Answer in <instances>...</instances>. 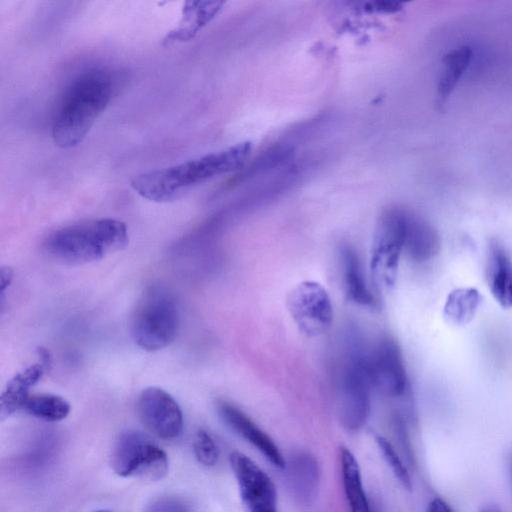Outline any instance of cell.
Wrapping results in <instances>:
<instances>
[{
    "mask_svg": "<svg viewBox=\"0 0 512 512\" xmlns=\"http://www.w3.org/2000/svg\"><path fill=\"white\" fill-rule=\"evenodd\" d=\"M252 148V144L245 141L172 166L143 172L131 179L130 186L148 201L170 202L196 185L240 168Z\"/></svg>",
    "mask_w": 512,
    "mask_h": 512,
    "instance_id": "cell-1",
    "label": "cell"
},
{
    "mask_svg": "<svg viewBox=\"0 0 512 512\" xmlns=\"http://www.w3.org/2000/svg\"><path fill=\"white\" fill-rule=\"evenodd\" d=\"M113 76L104 68L79 73L66 87L52 120V139L68 149L80 144L106 109L114 92Z\"/></svg>",
    "mask_w": 512,
    "mask_h": 512,
    "instance_id": "cell-2",
    "label": "cell"
},
{
    "mask_svg": "<svg viewBox=\"0 0 512 512\" xmlns=\"http://www.w3.org/2000/svg\"><path fill=\"white\" fill-rule=\"evenodd\" d=\"M128 240L124 222L114 218H99L73 223L53 231L44 241V250L63 264L83 265L123 249Z\"/></svg>",
    "mask_w": 512,
    "mask_h": 512,
    "instance_id": "cell-3",
    "label": "cell"
},
{
    "mask_svg": "<svg viewBox=\"0 0 512 512\" xmlns=\"http://www.w3.org/2000/svg\"><path fill=\"white\" fill-rule=\"evenodd\" d=\"M180 313L174 295L164 286H148L140 296L130 320V333L140 348L154 352L177 337Z\"/></svg>",
    "mask_w": 512,
    "mask_h": 512,
    "instance_id": "cell-4",
    "label": "cell"
},
{
    "mask_svg": "<svg viewBox=\"0 0 512 512\" xmlns=\"http://www.w3.org/2000/svg\"><path fill=\"white\" fill-rule=\"evenodd\" d=\"M372 388L366 354L358 342L351 343L337 380L339 413L346 428L358 430L367 422L371 411Z\"/></svg>",
    "mask_w": 512,
    "mask_h": 512,
    "instance_id": "cell-5",
    "label": "cell"
},
{
    "mask_svg": "<svg viewBox=\"0 0 512 512\" xmlns=\"http://www.w3.org/2000/svg\"><path fill=\"white\" fill-rule=\"evenodd\" d=\"M409 212L393 207L385 210L376 225L370 255L374 283L381 288L395 284Z\"/></svg>",
    "mask_w": 512,
    "mask_h": 512,
    "instance_id": "cell-6",
    "label": "cell"
},
{
    "mask_svg": "<svg viewBox=\"0 0 512 512\" xmlns=\"http://www.w3.org/2000/svg\"><path fill=\"white\" fill-rule=\"evenodd\" d=\"M111 463L120 477L161 480L168 472L167 454L152 439L139 431H126L116 442Z\"/></svg>",
    "mask_w": 512,
    "mask_h": 512,
    "instance_id": "cell-7",
    "label": "cell"
},
{
    "mask_svg": "<svg viewBox=\"0 0 512 512\" xmlns=\"http://www.w3.org/2000/svg\"><path fill=\"white\" fill-rule=\"evenodd\" d=\"M287 307L299 331L308 337L325 333L333 322L330 296L316 281L297 284L288 295Z\"/></svg>",
    "mask_w": 512,
    "mask_h": 512,
    "instance_id": "cell-8",
    "label": "cell"
},
{
    "mask_svg": "<svg viewBox=\"0 0 512 512\" xmlns=\"http://www.w3.org/2000/svg\"><path fill=\"white\" fill-rule=\"evenodd\" d=\"M229 461L246 512H277V491L270 476L240 451H233Z\"/></svg>",
    "mask_w": 512,
    "mask_h": 512,
    "instance_id": "cell-9",
    "label": "cell"
},
{
    "mask_svg": "<svg viewBox=\"0 0 512 512\" xmlns=\"http://www.w3.org/2000/svg\"><path fill=\"white\" fill-rule=\"evenodd\" d=\"M372 386L389 397H401L408 388V377L398 343L383 337L366 354Z\"/></svg>",
    "mask_w": 512,
    "mask_h": 512,
    "instance_id": "cell-10",
    "label": "cell"
},
{
    "mask_svg": "<svg viewBox=\"0 0 512 512\" xmlns=\"http://www.w3.org/2000/svg\"><path fill=\"white\" fill-rule=\"evenodd\" d=\"M137 411L144 427L163 440L177 439L183 431V414L176 400L159 387H148L139 395Z\"/></svg>",
    "mask_w": 512,
    "mask_h": 512,
    "instance_id": "cell-11",
    "label": "cell"
},
{
    "mask_svg": "<svg viewBox=\"0 0 512 512\" xmlns=\"http://www.w3.org/2000/svg\"><path fill=\"white\" fill-rule=\"evenodd\" d=\"M218 412L233 431L253 445L272 465L285 469L286 461L278 446L245 412L229 402H220Z\"/></svg>",
    "mask_w": 512,
    "mask_h": 512,
    "instance_id": "cell-12",
    "label": "cell"
},
{
    "mask_svg": "<svg viewBox=\"0 0 512 512\" xmlns=\"http://www.w3.org/2000/svg\"><path fill=\"white\" fill-rule=\"evenodd\" d=\"M341 278L347 298L362 307L375 308L378 301L365 276L359 255L350 246L339 252Z\"/></svg>",
    "mask_w": 512,
    "mask_h": 512,
    "instance_id": "cell-13",
    "label": "cell"
},
{
    "mask_svg": "<svg viewBox=\"0 0 512 512\" xmlns=\"http://www.w3.org/2000/svg\"><path fill=\"white\" fill-rule=\"evenodd\" d=\"M487 284L502 308L512 307V263L504 247L496 240L491 241L488 248Z\"/></svg>",
    "mask_w": 512,
    "mask_h": 512,
    "instance_id": "cell-14",
    "label": "cell"
},
{
    "mask_svg": "<svg viewBox=\"0 0 512 512\" xmlns=\"http://www.w3.org/2000/svg\"><path fill=\"white\" fill-rule=\"evenodd\" d=\"M221 1H189L182 9V17L177 27L164 37V44L186 42L191 40L222 9Z\"/></svg>",
    "mask_w": 512,
    "mask_h": 512,
    "instance_id": "cell-15",
    "label": "cell"
},
{
    "mask_svg": "<svg viewBox=\"0 0 512 512\" xmlns=\"http://www.w3.org/2000/svg\"><path fill=\"white\" fill-rule=\"evenodd\" d=\"M48 368L40 361L15 374L7 383L0 398L1 419L23 410L30 389L43 377Z\"/></svg>",
    "mask_w": 512,
    "mask_h": 512,
    "instance_id": "cell-16",
    "label": "cell"
},
{
    "mask_svg": "<svg viewBox=\"0 0 512 512\" xmlns=\"http://www.w3.org/2000/svg\"><path fill=\"white\" fill-rule=\"evenodd\" d=\"M440 249L436 230L423 218L409 213L404 252L414 262L423 263L434 258Z\"/></svg>",
    "mask_w": 512,
    "mask_h": 512,
    "instance_id": "cell-17",
    "label": "cell"
},
{
    "mask_svg": "<svg viewBox=\"0 0 512 512\" xmlns=\"http://www.w3.org/2000/svg\"><path fill=\"white\" fill-rule=\"evenodd\" d=\"M341 475L345 496L351 512H373L363 488L360 467L347 447L340 448Z\"/></svg>",
    "mask_w": 512,
    "mask_h": 512,
    "instance_id": "cell-18",
    "label": "cell"
},
{
    "mask_svg": "<svg viewBox=\"0 0 512 512\" xmlns=\"http://www.w3.org/2000/svg\"><path fill=\"white\" fill-rule=\"evenodd\" d=\"M472 58L473 49L468 45L455 47L444 55L437 85L440 100L445 101L453 93L469 68Z\"/></svg>",
    "mask_w": 512,
    "mask_h": 512,
    "instance_id": "cell-19",
    "label": "cell"
},
{
    "mask_svg": "<svg viewBox=\"0 0 512 512\" xmlns=\"http://www.w3.org/2000/svg\"><path fill=\"white\" fill-rule=\"evenodd\" d=\"M480 302L481 295L476 288H457L446 298L444 318L455 325L467 324L473 319Z\"/></svg>",
    "mask_w": 512,
    "mask_h": 512,
    "instance_id": "cell-20",
    "label": "cell"
},
{
    "mask_svg": "<svg viewBox=\"0 0 512 512\" xmlns=\"http://www.w3.org/2000/svg\"><path fill=\"white\" fill-rule=\"evenodd\" d=\"M70 410V403L66 399L50 393L30 394L23 407L27 414L48 422L65 419Z\"/></svg>",
    "mask_w": 512,
    "mask_h": 512,
    "instance_id": "cell-21",
    "label": "cell"
},
{
    "mask_svg": "<svg viewBox=\"0 0 512 512\" xmlns=\"http://www.w3.org/2000/svg\"><path fill=\"white\" fill-rule=\"evenodd\" d=\"M376 444L395 478L407 490L413 487L411 475L393 445L383 436L376 437Z\"/></svg>",
    "mask_w": 512,
    "mask_h": 512,
    "instance_id": "cell-22",
    "label": "cell"
},
{
    "mask_svg": "<svg viewBox=\"0 0 512 512\" xmlns=\"http://www.w3.org/2000/svg\"><path fill=\"white\" fill-rule=\"evenodd\" d=\"M293 475V482L296 489L301 492H305L307 496L310 490L314 487L315 482L318 479L317 464L313 458L308 455H301L295 460V463L291 467Z\"/></svg>",
    "mask_w": 512,
    "mask_h": 512,
    "instance_id": "cell-23",
    "label": "cell"
},
{
    "mask_svg": "<svg viewBox=\"0 0 512 512\" xmlns=\"http://www.w3.org/2000/svg\"><path fill=\"white\" fill-rule=\"evenodd\" d=\"M196 459L204 466H214L219 458V449L211 435L205 430H199L193 441Z\"/></svg>",
    "mask_w": 512,
    "mask_h": 512,
    "instance_id": "cell-24",
    "label": "cell"
},
{
    "mask_svg": "<svg viewBox=\"0 0 512 512\" xmlns=\"http://www.w3.org/2000/svg\"><path fill=\"white\" fill-rule=\"evenodd\" d=\"M145 512H189V507L179 498L163 497L149 504Z\"/></svg>",
    "mask_w": 512,
    "mask_h": 512,
    "instance_id": "cell-25",
    "label": "cell"
},
{
    "mask_svg": "<svg viewBox=\"0 0 512 512\" xmlns=\"http://www.w3.org/2000/svg\"><path fill=\"white\" fill-rule=\"evenodd\" d=\"M426 512H453V510L445 500L435 497L429 502Z\"/></svg>",
    "mask_w": 512,
    "mask_h": 512,
    "instance_id": "cell-26",
    "label": "cell"
},
{
    "mask_svg": "<svg viewBox=\"0 0 512 512\" xmlns=\"http://www.w3.org/2000/svg\"><path fill=\"white\" fill-rule=\"evenodd\" d=\"M13 279V270L8 266H3L0 272V284L2 294L6 290V287L10 285Z\"/></svg>",
    "mask_w": 512,
    "mask_h": 512,
    "instance_id": "cell-27",
    "label": "cell"
},
{
    "mask_svg": "<svg viewBox=\"0 0 512 512\" xmlns=\"http://www.w3.org/2000/svg\"><path fill=\"white\" fill-rule=\"evenodd\" d=\"M481 512H501L496 506L488 505L485 506Z\"/></svg>",
    "mask_w": 512,
    "mask_h": 512,
    "instance_id": "cell-28",
    "label": "cell"
},
{
    "mask_svg": "<svg viewBox=\"0 0 512 512\" xmlns=\"http://www.w3.org/2000/svg\"><path fill=\"white\" fill-rule=\"evenodd\" d=\"M509 471H510L511 480H512V456H511L510 462H509Z\"/></svg>",
    "mask_w": 512,
    "mask_h": 512,
    "instance_id": "cell-29",
    "label": "cell"
},
{
    "mask_svg": "<svg viewBox=\"0 0 512 512\" xmlns=\"http://www.w3.org/2000/svg\"><path fill=\"white\" fill-rule=\"evenodd\" d=\"M94 512H113V511L107 510V509H101V510H97V511H94Z\"/></svg>",
    "mask_w": 512,
    "mask_h": 512,
    "instance_id": "cell-30",
    "label": "cell"
}]
</instances>
